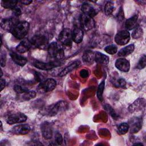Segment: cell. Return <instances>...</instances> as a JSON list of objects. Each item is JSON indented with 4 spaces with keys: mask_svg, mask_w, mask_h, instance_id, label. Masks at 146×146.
<instances>
[{
    "mask_svg": "<svg viewBox=\"0 0 146 146\" xmlns=\"http://www.w3.org/2000/svg\"><path fill=\"white\" fill-rule=\"evenodd\" d=\"M30 24L27 21L19 22L11 31L14 37L18 39L24 38L28 34Z\"/></svg>",
    "mask_w": 146,
    "mask_h": 146,
    "instance_id": "6da1fadb",
    "label": "cell"
},
{
    "mask_svg": "<svg viewBox=\"0 0 146 146\" xmlns=\"http://www.w3.org/2000/svg\"><path fill=\"white\" fill-rule=\"evenodd\" d=\"M47 51L50 56L55 59L56 60H62L64 56V52L63 48L55 42H51L48 44Z\"/></svg>",
    "mask_w": 146,
    "mask_h": 146,
    "instance_id": "7a4b0ae2",
    "label": "cell"
},
{
    "mask_svg": "<svg viewBox=\"0 0 146 146\" xmlns=\"http://www.w3.org/2000/svg\"><path fill=\"white\" fill-rule=\"evenodd\" d=\"M30 42L34 47L39 49H47L48 46V39L46 35L38 34L33 36Z\"/></svg>",
    "mask_w": 146,
    "mask_h": 146,
    "instance_id": "3957f363",
    "label": "cell"
},
{
    "mask_svg": "<svg viewBox=\"0 0 146 146\" xmlns=\"http://www.w3.org/2000/svg\"><path fill=\"white\" fill-rule=\"evenodd\" d=\"M58 39L60 43L64 47H71L72 41V31L67 28L63 29L59 34Z\"/></svg>",
    "mask_w": 146,
    "mask_h": 146,
    "instance_id": "277c9868",
    "label": "cell"
},
{
    "mask_svg": "<svg viewBox=\"0 0 146 146\" xmlns=\"http://www.w3.org/2000/svg\"><path fill=\"white\" fill-rule=\"evenodd\" d=\"M56 86V82L52 78L47 79L42 82L38 86V90L40 93L47 92L52 91Z\"/></svg>",
    "mask_w": 146,
    "mask_h": 146,
    "instance_id": "5b68a950",
    "label": "cell"
},
{
    "mask_svg": "<svg viewBox=\"0 0 146 146\" xmlns=\"http://www.w3.org/2000/svg\"><path fill=\"white\" fill-rule=\"evenodd\" d=\"M63 62L60 60H55L53 62H40L36 61L33 63V66L39 70H50L55 67H59L62 64Z\"/></svg>",
    "mask_w": 146,
    "mask_h": 146,
    "instance_id": "8992f818",
    "label": "cell"
},
{
    "mask_svg": "<svg viewBox=\"0 0 146 146\" xmlns=\"http://www.w3.org/2000/svg\"><path fill=\"white\" fill-rule=\"evenodd\" d=\"M80 28L83 31H88L95 26V22L92 18L82 13L80 16Z\"/></svg>",
    "mask_w": 146,
    "mask_h": 146,
    "instance_id": "52a82bcc",
    "label": "cell"
},
{
    "mask_svg": "<svg viewBox=\"0 0 146 146\" xmlns=\"http://www.w3.org/2000/svg\"><path fill=\"white\" fill-rule=\"evenodd\" d=\"M130 33L127 30L119 31L115 36V41L120 46L127 44L130 40Z\"/></svg>",
    "mask_w": 146,
    "mask_h": 146,
    "instance_id": "ba28073f",
    "label": "cell"
},
{
    "mask_svg": "<svg viewBox=\"0 0 146 146\" xmlns=\"http://www.w3.org/2000/svg\"><path fill=\"white\" fill-rule=\"evenodd\" d=\"M27 119L26 115L21 112H17L10 115L6 120V122L9 124H14L17 123H22L25 122Z\"/></svg>",
    "mask_w": 146,
    "mask_h": 146,
    "instance_id": "9c48e42d",
    "label": "cell"
},
{
    "mask_svg": "<svg viewBox=\"0 0 146 146\" xmlns=\"http://www.w3.org/2000/svg\"><path fill=\"white\" fill-rule=\"evenodd\" d=\"M67 108L68 104L64 101H60L48 109V115L50 116H54L60 112L66 110Z\"/></svg>",
    "mask_w": 146,
    "mask_h": 146,
    "instance_id": "30bf717a",
    "label": "cell"
},
{
    "mask_svg": "<svg viewBox=\"0 0 146 146\" xmlns=\"http://www.w3.org/2000/svg\"><path fill=\"white\" fill-rule=\"evenodd\" d=\"M82 11L83 14L93 18L98 13L99 8L89 3L86 2L84 3L82 6Z\"/></svg>",
    "mask_w": 146,
    "mask_h": 146,
    "instance_id": "8fae6325",
    "label": "cell"
},
{
    "mask_svg": "<svg viewBox=\"0 0 146 146\" xmlns=\"http://www.w3.org/2000/svg\"><path fill=\"white\" fill-rule=\"evenodd\" d=\"M17 19L14 17L4 19L1 23V27L6 31H11L15 25L18 23Z\"/></svg>",
    "mask_w": 146,
    "mask_h": 146,
    "instance_id": "7c38bea8",
    "label": "cell"
},
{
    "mask_svg": "<svg viewBox=\"0 0 146 146\" xmlns=\"http://www.w3.org/2000/svg\"><path fill=\"white\" fill-rule=\"evenodd\" d=\"M40 130L43 137L46 139H50L52 137L53 131L51 124L48 122H44L40 125Z\"/></svg>",
    "mask_w": 146,
    "mask_h": 146,
    "instance_id": "4fadbf2b",
    "label": "cell"
},
{
    "mask_svg": "<svg viewBox=\"0 0 146 146\" xmlns=\"http://www.w3.org/2000/svg\"><path fill=\"white\" fill-rule=\"evenodd\" d=\"M115 66L119 70L123 72H128L130 68L129 61L124 58H118L115 62Z\"/></svg>",
    "mask_w": 146,
    "mask_h": 146,
    "instance_id": "5bb4252c",
    "label": "cell"
},
{
    "mask_svg": "<svg viewBox=\"0 0 146 146\" xmlns=\"http://www.w3.org/2000/svg\"><path fill=\"white\" fill-rule=\"evenodd\" d=\"M129 124V129L131 133H135L138 132L142 127V120L139 117H133L130 121Z\"/></svg>",
    "mask_w": 146,
    "mask_h": 146,
    "instance_id": "9a60e30c",
    "label": "cell"
},
{
    "mask_svg": "<svg viewBox=\"0 0 146 146\" xmlns=\"http://www.w3.org/2000/svg\"><path fill=\"white\" fill-rule=\"evenodd\" d=\"M30 131V127L26 124H21L14 126L11 132L15 135H26Z\"/></svg>",
    "mask_w": 146,
    "mask_h": 146,
    "instance_id": "2e32d148",
    "label": "cell"
},
{
    "mask_svg": "<svg viewBox=\"0 0 146 146\" xmlns=\"http://www.w3.org/2000/svg\"><path fill=\"white\" fill-rule=\"evenodd\" d=\"M84 36V32L83 30L78 26H75L72 31V40L76 43H80L83 39Z\"/></svg>",
    "mask_w": 146,
    "mask_h": 146,
    "instance_id": "e0dca14e",
    "label": "cell"
},
{
    "mask_svg": "<svg viewBox=\"0 0 146 146\" xmlns=\"http://www.w3.org/2000/svg\"><path fill=\"white\" fill-rule=\"evenodd\" d=\"M31 46L30 41L27 39H23L17 46L15 49L18 52L23 54L28 51Z\"/></svg>",
    "mask_w": 146,
    "mask_h": 146,
    "instance_id": "ac0fdd59",
    "label": "cell"
},
{
    "mask_svg": "<svg viewBox=\"0 0 146 146\" xmlns=\"http://www.w3.org/2000/svg\"><path fill=\"white\" fill-rule=\"evenodd\" d=\"M10 56L13 62L20 66H25L27 62V59L25 57L18 55L14 51L10 52Z\"/></svg>",
    "mask_w": 146,
    "mask_h": 146,
    "instance_id": "d6986e66",
    "label": "cell"
},
{
    "mask_svg": "<svg viewBox=\"0 0 146 146\" xmlns=\"http://www.w3.org/2000/svg\"><path fill=\"white\" fill-rule=\"evenodd\" d=\"M109 58L108 56L100 52H95V61L101 65L107 66L109 63Z\"/></svg>",
    "mask_w": 146,
    "mask_h": 146,
    "instance_id": "ffe728a7",
    "label": "cell"
},
{
    "mask_svg": "<svg viewBox=\"0 0 146 146\" xmlns=\"http://www.w3.org/2000/svg\"><path fill=\"white\" fill-rule=\"evenodd\" d=\"M80 64V62L79 60H75L74 62H73L72 63H71L70 65L67 66V67H66L59 74V76L62 77V76H64L65 75H66L67 74H68L69 72H70L71 71H72V70H74V69H75L76 68L78 67L79 66V65Z\"/></svg>",
    "mask_w": 146,
    "mask_h": 146,
    "instance_id": "44dd1931",
    "label": "cell"
},
{
    "mask_svg": "<svg viewBox=\"0 0 146 146\" xmlns=\"http://www.w3.org/2000/svg\"><path fill=\"white\" fill-rule=\"evenodd\" d=\"M137 19H138L137 15H135L126 20L124 24V27L127 30V31L132 30L136 27Z\"/></svg>",
    "mask_w": 146,
    "mask_h": 146,
    "instance_id": "7402d4cb",
    "label": "cell"
},
{
    "mask_svg": "<svg viewBox=\"0 0 146 146\" xmlns=\"http://www.w3.org/2000/svg\"><path fill=\"white\" fill-rule=\"evenodd\" d=\"M83 61L87 64H92L95 61V52L87 50L82 55Z\"/></svg>",
    "mask_w": 146,
    "mask_h": 146,
    "instance_id": "603a6c76",
    "label": "cell"
},
{
    "mask_svg": "<svg viewBox=\"0 0 146 146\" xmlns=\"http://www.w3.org/2000/svg\"><path fill=\"white\" fill-rule=\"evenodd\" d=\"M135 49V46L133 44H131L128 46H126L125 47H123V48L120 49L117 55L119 56L124 57V56H127L129 55H130L132 52Z\"/></svg>",
    "mask_w": 146,
    "mask_h": 146,
    "instance_id": "cb8c5ba5",
    "label": "cell"
},
{
    "mask_svg": "<svg viewBox=\"0 0 146 146\" xmlns=\"http://www.w3.org/2000/svg\"><path fill=\"white\" fill-rule=\"evenodd\" d=\"M18 3L17 1L14 0H7V1H2L1 5L5 9H14L17 7V4Z\"/></svg>",
    "mask_w": 146,
    "mask_h": 146,
    "instance_id": "d4e9b609",
    "label": "cell"
},
{
    "mask_svg": "<svg viewBox=\"0 0 146 146\" xmlns=\"http://www.w3.org/2000/svg\"><path fill=\"white\" fill-rule=\"evenodd\" d=\"M20 96V99L21 100H23L24 101H28L29 100H31L33 98H34L36 96V92L34 91H29L27 92L22 93Z\"/></svg>",
    "mask_w": 146,
    "mask_h": 146,
    "instance_id": "484cf974",
    "label": "cell"
},
{
    "mask_svg": "<svg viewBox=\"0 0 146 146\" xmlns=\"http://www.w3.org/2000/svg\"><path fill=\"white\" fill-rule=\"evenodd\" d=\"M143 104H144V100L143 99H138L136 100V101L129 107L128 110L129 112H133L136 110L138 107H140L141 105Z\"/></svg>",
    "mask_w": 146,
    "mask_h": 146,
    "instance_id": "4316f807",
    "label": "cell"
},
{
    "mask_svg": "<svg viewBox=\"0 0 146 146\" xmlns=\"http://www.w3.org/2000/svg\"><path fill=\"white\" fill-rule=\"evenodd\" d=\"M104 87H105V82L104 80H103L99 84L98 90H97V92H96V96H97L98 99L100 102H102L103 100V91L104 90Z\"/></svg>",
    "mask_w": 146,
    "mask_h": 146,
    "instance_id": "83f0119b",
    "label": "cell"
},
{
    "mask_svg": "<svg viewBox=\"0 0 146 146\" xmlns=\"http://www.w3.org/2000/svg\"><path fill=\"white\" fill-rule=\"evenodd\" d=\"M129 131V124L127 123L120 124L117 127V132L120 135H124Z\"/></svg>",
    "mask_w": 146,
    "mask_h": 146,
    "instance_id": "f1b7e54d",
    "label": "cell"
},
{
    "mask_svg": "<svg viewBox=\"0 0 146 146\" xmlns=\"http://www.w3.org/2000/svg\"><path fill=\"white\" fill-rule=\"evenodd\" d=\"M143 34V30L141 27H136L132 33V36L134 39L141 38Z\"/></svg>",
    "mask_w": 146,
    "mask_h": 146,
    "instance_id": "f546056e",
    "label": "cell"
},
{
    "mask_svg": "<svg viewBox=\"0 0 146 146\" xmlns=\"http://www.w3.org/2000/svg\"><path fill=\"white\" fill-rule=\"evenodd\" d=\"M113 4L111 2H108L106 3L104 7V13L107 15H110L112 14L113 11Z\"/></svg>",
    "mask_w": 146,
    "mask_h": 146,
    "instance_id": "4dcf8cb0",
    "label": "cell"
},
{
    "mask_svg": "<svg viewBox=\"0 0 146 146\" xmlns=\"http://www.w3.org/2000/svg\"><path fill=\"white\" fill-rule=\"evenodd\" d=\"M104 51L107 53H108L109 54L113 55V54H116L117 52V47L115 45L111 44V45L106 46L104 48Z\"/></svg>",
    "mask_w": 146,
    "mask_h": 146,
    "instance_id": "1f68e13d",
    "label": "cell"
},
{
    "mask_svg": "<svg viewBox=\"0 0 146 146\" xmlns=\"http://www.w3.org/2000/svg\"><path fill=\"white\" fill-rule=\"evenodd\" d=\"M104 108L111 115V116L113 118V119H116L117 118V115H116V113H115L114 110L112 108V107L111 106H110L109 104H104Z\"/></svg>",
    "mask_w": 146,
    "mask_h": 146,
    "instance_id": "d6a6232c",
    "label": "cell"
},
{
    "mask_svg": "<svg viewBox=\"0 0 146 146\" xmlns=\"http://www.w3.org/2000/svg\"><path fill=\"white\" fill-rule=\"evenodd\" d=\"M14 90L15 91L16 93H17L18 94H21L22 93L26 92L29 91V89L26 88L25 87L20 86V85H15L14 87Z\"/></svg>",
    "mask_w": 146,
    "mask_h": 146,
    "instance_id": "836d02e7",
    "label": "cell"
},
{
    "mask_svg": "<svg viewBox=\"0 0 146 146\" xmlns=\"http://www.w3.org/2000/svg\"><path fill=\"white\" fill-rule=\"evenodd\" d=\"M145 66H146V56L145 55H143L140 58L136 66V68H137L138 69H143L145 68Z\"/></svg>",
    "mask_w": 146,
    "mask_h": 146,
    "instance_id": "e575fe53",
    "label": "cell"
},
{
    "mask_svg": "<svg viewBox=\"0 0 146 146\" xmlns=\"http://www.w3.org/2000/svg\"><path fill=\"white\" fill-rule=\"evenodd\" d=\"M0 58H1V67H4L6 64V55L5 51H1Z\"/></svg>",
    "mask_w": 146,
    "mask_h": 146,
    "instance_id": "d590c367",
    "label": "cell"
},
{
    "mask_svg": "<svg viewBox=\"0 0 146 146\" xmlns=\"http://www.w3.org/2000/svg\"><path fill=\"white\" fill-rule=\"evenodd\" d=\"M55 141L58 145H61L63 143V137L62 135L59 132H57L55 134Z\"/></svg>",
    "mask_w": 146,
    "mask_h": 146,
    "instance_id": "8d00e7d4",
    "label": "cell"
},
{
    "mask_svg": "<svg viewBox=\"0 0 146 146\" xmlns=\"http://www.w3.org/2000/svg\"><path fill=\"white\" fill-rule=\"evenodd\" d=\"M80 76L82 78H83V79H86L88 77V75H89V72L87 70H86V69H82L80 70Z\"/></svg>",
    "mask_w": 146,
    "mask_h": 146,
    "instance_id": "74e56055",
    "label": "cell"
},
{
    "mask_svg": "<svg viewBox=\"0 0 146 146\" xmlns=\"http://www.w3.org/2000/svg\"><path fill=\"white\" fill-rule=\"evenodd\" d=\"M124 12H123V10L122 9V8L121 7L120 9V10L118 13V14H117V18L118 19L119 21H122L124 20Z\"/></svg>",
    "mask_w": 146,
    "mask_h": 146,
    "instance_id": "f35d334b",
    "label": "cell"
},
{
    "mask_svg": "<svg viewBox=\"0 0 146 146\" xmlns=\"http://www.w3.org/2000/svg\"><path fill=\"white\" fill-rule=\"evenodd\" d=\"M13 10V12L14 13V15L15 16V17H19V15H21V13H22V11H21V10L20 9L19 7H15L14 9L12 10Z\"/></svg>",
    "mask_w": 146,
    "mask_h": 146,
    "instance_id": "ab89813d",
    "label": "cell"
},
{
    "mask_svg": "<svg viewBox=\"0 0 146 146\" xmlns=\"http://www.w3.org/2000/svg\"><path fill=\"white\" fill-rule=\"evenodd\" d=\"M117 83L118 85H119V86H120V87H124V86H125V84H126V82H125V80L124 79H123V78H120V79H119V80H117Z\"/></svg>",
    "mask_w": 146,
    "mask_h": 146,
    "instance_id": "60d3db41",
    "label": "cell"
},
{
    "mask_svg": "<svg viewBox=\"0 0 146 146\" xmlns=\"http://www.w3.org/2000/svg\"><path fill=\"white\" fill-rule=\"evenodd\" d=\"M0 84H1V91H2V90L5 88V85H6V81L5 79H1V80H0Z\"/></svg>",
    "mask_w": 146,
    "mask_h": 146,
    "instance_id": "b9f144b4",
    "label": "cell"
},
{
    "mask_svg": "<svg viewBox=\"0 0 146 146\" xmlns=\"http://www.w3.org/2000/svg\"><path fill=\"white\" fill-rule=\"evenodd\" d=\"M32 1H30V0H25V1H20V2L22 3V4H23L25 5H30L31 3H32Z\"/></svg>",
    "mask_w": 146,
    "mask_h": 146,
    "instance_id": "7bdbcfd3",
    "label": "cell"
},
{
    "mask_svg": "<svg viewBox=\"0 0 146 146\" xmlns=\"http://www.w3.org/2000/svg\"><path fill=\"white\" fill-rule=\"evenodd\" d=\"M133 145H143V144L142 143H135Z\"/></svg>",
    "mask_w": 146,
    "mask_h": 146,
    "instance_id": "ee69618b",
    "label": "cell"
},
{
    "mask_svg": "<svg viewBox=\"0 0 146 146\" xmlns=\"http://www.w3.org/2000/svg\"><path fill=\"white\" fill-rule=\"evenodd\" d=\"M1 131H2V122H1Z\"/></svg>",
    "mask_w": 146,
    "mask_h": 146,
    "instance_id": "f6af8a7d",
    "label": "cell"
}]
</instances>
